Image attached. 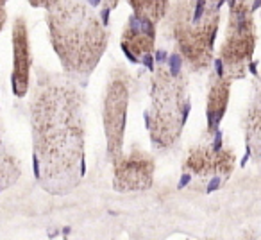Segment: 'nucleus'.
I'll return each mask as SVG.
<instances>
[{
  "mask_svg": "<svg viewBox=\"0 0 261 240\" xmlns=\"http://www.w3.org/2000/svg\"><path fill=\"white\" fill-rule=\"evenodd\" d=\"M20 174H22V165L6 140L4 126L0 120V192L11 188L18 181Z\"/></svg>",
  "mask_w": 261,
  "mask_h": 240,
  "instance_id": "ddd939ff",
  "label": "nucleus"
},
{
  "mask_svg": "<svg viewBox=\"0 0 261 240\" xmlns=\"http://www.w3.org/2000/svg\"><path fill=\"white\" fill-rule=\"evenodd\" d=\"M231 4H236L240 8H245L254 13L261 6V0H231Z\"/></svg>",
  "mask_w": 261,
  "mask_h": 240,
  "instance_id": "2eb2a0df",
  "label": "nucleus"
},
{
  "mask_svg": "<svg viewBox=\"0 0 261 240\" xmlns=\"http://www.w3.org/2000/svg\"><path fill=\"white\" fill-rule=\"evenodd\" d=\"M247 153L252 160H261V74L254 79L250 101L242 118Z\"/></svg>",
  "mask_w": 261,
  "mask_h": 240,
  "instance_id": "f8f14e48",
  "label": "nucleus"
},
{
  "mask_svg": "<svg viewBox=\"0 0 261 240\" xmlns=\"http://www.w3.org/2000/svg\"><path fill=\"white\" fill-rule=\"evenodd\" d=\"M254 13L229 2V20L220 47V68L234 79L245 77L256 49Z\"/></svg>",
  "mask_w": 261,
  "mask_h": 240,
  "instance_id": "423d86ee",
  "label": "nucleus"
},
{
  "mask_svg": "<svg viewBox=\"0 0 261 240\" xmlns=\"http://www.w3.org/2000/svg\"><path fill=\"white\" fill-rule=\"evenodd\" d=\"M211 140L190 147L182 160V176L199 188H218L229 179L236 165L234 151L213 133Z\"/></svg>",
  "mask_w": 261,
  "mask_h": 240,
  "instance_id": "39448f33",
  "label": "nucleus"
},
{
  "mask_svg": "<svg viewBox=\"0 0 261 240\" xmlns=\"http://www.w3.org/2000/svg\"><path fill=\"white\" fill-rule=\"evenodd\" d=\"M188 111V76L170 66H158L150 83V108L147 113V126L154 147L170 149L179 142Z\"/></svg>",
  "mask_w": 261,
  "mask_h": 240,
  "instance_id": "20e7f679",
  "label": "nucleus"
},
{
  "mask_svg": "<svg viewBox=\"0 0 261 240\" xmlns=\"http://www.w3.org/2000/svg\"><path fill=\"white\" fill-rule=\"evenodd\" d=\"M130 95V76L123 66L109 72V79L102 99V120H104L106 151L109 161H115L123 153V136L127 126V108Z\"/></svg>",
  "mask_w": 261,
  "mask_h": 240,
  "instance_id": "0eeeda50",
  "label": "nucleus"
},
{
  "mask_svg": "<svg viewBox=\"0 0 261 240\" xmlns=\"http://www.w3.org/2000/svg\"><path fill=\"white\" fill-rule=\"evenodd\" d=\"M210 2H211V4H215V6H217V8H220V6L224 4L225 0H210Z\"/></svg>",
  "mask_w": 261,
  "mask_h": 240,
  "instance_id": "6ab92c4d",
  "label": "nucleus"
},
{
  "mask_svg": "<svg viewBox=\"0 0 261 240\" xmlns=\"http://www.w3.org/2000/svg\"><path fill=\"white\" fill-rule=\"evenodd\" d=\"M6 18H8V15H6V8L4 6H0V31H2V27H4Z\"/></svg>",
  "mask_w": 261,
  "mask_h": 240,
  "instance_id": "a211bd4d",
  "label": "nucleus"
},
{
  "mask_svg": "<svg viewBox=\"0 0 261 240\" xmlns=\"http://www.w3.org/2000/svg\"><path fill=\"white\" fill-rule=\"evenodd\" d=\"M220 11L210 0H172L161 31L192 72H206L213 63Z\"/></svg>",
  "mask_w": 261,
  "mask_h": 240,
  "instance_id": "7ed1b4c3",
  "label": "nucleus"
},
{
  "mask_svg": "<svg viewBox=\"0 0 261 240\" xmlns=\"http://www.w3.org/2000/svg\"><path fill=\"white\" fill-rule=\"evenodd\" d=\"M232 79L218 66L217 72H213L210 79V90L206 97V122H207V135H213L218 131L222 118L229 106V95H231Z\"/></svg>",
  "mask_w": 261,
  "mask_h": 240,
  "instance_id": "9b49d317",
  "label": "nucleus"
},
{
  "mask_svg": "<svg viewBox=\"0 0 261 240\" xmlns=\"http://www.w3.org/2000/svg\"><path fill=\"white\" fill-rule=\"evenodd\" d=\"M13 74L11 88L18 99L25 97L31 86V66H33V52H31L29 27L23 16H18L13 23Z\"/></svg>",
  "mask_w": 261,
  "mask_h": 240,
  "instance_id": "1a4fd4ad",
  "label": "nucleus"
},
{
  "mask_svg": "<svg viewBox=\"0 0 261 240\" xmlns=\"http://www.w3.org/2000/svg\"><path fill=\"white\" fill-rule=\"evenodd\" d=\"M48 36L68 76L88 77L108 49L109 33L86 0H58L47 9Z\"/></svg>",
  "mask_w": 261,
  "mask_h": 240,
  "instance_id": "f03ea898",
  "label": "nucleus"
},
{
  "mask_svg": "<svg viewBox=\"0 0 261 240\" xmlns=\"http://www.w3.org/2000/svg\"><path fill=\"white\" fill-rule=\"evenodd\" d=\"M120 43L125 56L133 63L147 59L156 47V22L133 13L123 27Z\"/></svg>",
  "mask_w": 261,
  "mask_h": 240,
  "instance_id": "9d476101",
  "label": "nucleus"
},
{
  "mask_svg": "<svg viewBox=\"0 0 261 240\" xmlns=\"http://www.w3.org/2000/svg\"><path fill=\"white\" fill-rule=\"evenodd\" d=\"M88 2L93 6H100V8H104V9H115L120 0H88Z\"/></svg>",
  "mask_w": 261,
  "mask_h": 240,
  "instance_id": "dca6fc26",
  "label": "nucleus"
},
{
  "mask_svg": "<svg viewBox=\"0 0 261 240\" xmlns=\"http://www.w3.org/2000/svg\"><path fill=\"white\" fill-rule=\"evenodd\" d=\"M58 0H29V4L33 8H43V9H50Z\"/></svg>",
  "mask_w": 261,
  "mask_h": 240,
  "instance_id": "f3484780",
  "label": "nucleus"
},
{
  "mask_svg": "<svg viewBox=\"0 0 261 240\" xmlns=\"http://www.w3.org/2000/svg\"><path fill=\"white\" fill-rule=\"evenodd\" d=\"M29 111L38 181L54 196L70 194L84 176V93L66 72L38 68Z\"/></svg>",
  "mask_w": 261,
  "mask_h": 240,
  "instance_id": "f257e3e1",
  "label": "nucleus"
},
{
  "mask_svg": "<svg viewBox=\"0 0 261 240\" xmlns=\"http://www.w3.org/2000/svg\"><path fill=\"white\" fill-rule=\"evenodd\" d=\"M129 6L133 8L135 15L145 16L160 23L170 8V0H129Z\"/></svg>",
  "mask_w": 261,
  "mask_h": 240,
  "instance_id": "4468645a",
  "label": "nucleus"
},
{
  "mask_svg": "<svg viewBox=\"0 0 261 240\" xmlns=\"http://www.w3.org/2000/svg\"><path fill=\"white\" fill-rule=\"evenodd\" d=\"M6 2H8V0H0V6H6Z\"/></svg>",
  "mask_w": 261,
  "mask_h": 240,
  "instance_id": "aec40b11",
  "label": "nucleus"
},
{
  "mask_svg": "<svg viewBox=\"0 0 261 240\" xmlns=\"http://www.w3.org/2000/svg\"><path fill=\"white\" fill-rule=\"evenodd\" d=\"M156 161L147 151L133 147L127 154L113 161V186L118 192L149 190L154 183Z\"/></svg>",
  "mask_w": 261,
  "mask_h": 240,
  "instance_id": "6e6552de",
  "label": "nucleus"
}]
</instances>
